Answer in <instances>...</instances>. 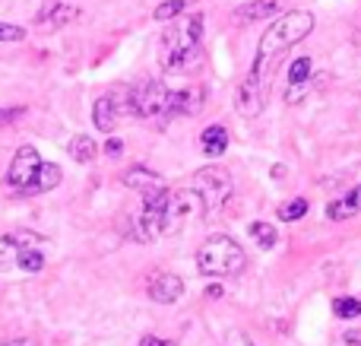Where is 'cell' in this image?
Segmentation results:
<instances>
[{
	"instance_id": "cell-1",
	"label": "cell",
	"mask_w": 361,
	"mask_h": 346,
	"mask_svg": "<svg viewBox=\"0 0 361 346\" xmlns=\"http://www.w3.org/2000/svg\"><path fill=\"white\" fill-rule=\"evenodd\" d=\"M203 61V16H178L171 19L162 38V70L165 73H187Z\"/></svg>"
},
{
	"instance_id": "cell-2",
	"label": "cell",
	"mask_w": 361,
	"mask_h": 346,
	"mask_svg": "<svg viewBox=\"0 0 361 346\" xmlns=\"http://www.w3.org/2000/svg\"><path fill=\"white\" fill-rule=\"evenodd\" d=\"M311 32H314V13H307V10H288V13H282V16H276V23H269V29L263 32V38H260L254 67L269 73V70L276 67V57H279L282 51H288L292 44H298L301 38H307Z\"/></svg>"
},
{
	"instance_id": "cell-3",
	"label": "cell",
	"mask_w": 361,
	"mask_h": 346,
	"mask_svg": "<svg viewBox=\"0 0 361 346\" xmlns=\"http://www.w3.org/2000/svg\"><path fill=\"white\" fill-rule=\"evenodd\" d=\"M247 254L231 235H209L197 251V270L203 277H235L244 270Z\"/></svg>"
},
{
	"instance_id": "cell-4",
	"label": "cell",
	"mask_w": 361,
	"mask_h": 346,
	"mask_svg": "<svg viewBox=\"0 0 361 346\" xmlns=\"http://www.w3.org/2000/svg\"><path fill=\"white\" fill-rule=\"evenodd\" d=\"M124 112L149 121L171 118V89L162 80H143L140 86L124 93Z\"/></svg>"
},
{
	"instance_id": "cell-5",
	"label": "cell",
	"mask_w": 361,
	"mask_h": 346,
	"mask_svg": "<svg viewBox=\"0 0 361 346\" xmlns=\"http://www.w3.org/2000/svg\"><path fill=\"white\" fill-rule=\"evenodd\" d=\"M190 188L197 191L200 201H203L206 216H219L225 210V203L231 201L235 184H231V175L225 169H219V165H206V169L193 172Z\"/></svg>"
},
{
	"instance_id": "cell-6",
	"label": "cell",
	"mask_w": 361,
	"mask_h": 346,
	"mask_svg": "<svg viewBox=\"0 0 361 346\" xmlns=\"http://www.w3.org/2000/svg\"><path fill=\"white\" fill-rule=\"evenodd\" d=\"M193 220H206V207L200 201V194L190 184L180 191H171L169 203H165V216H162V235H175L178 229H184Z\"/></svg>"
},
{
	"instance_id": "cell-7",
	"label": "cell",
	"mask_w": 361,
	"mask_h": 346,
	"mask_svg": "<svg viewBox=\"0 0 361 346\" xmlns=\"http://www.w3.org/2000/svg\"><path fill=\"white\" fill-rule=\"evenodd\" d=\"M267 95H269V73L250 64L247 76L241 80V86H238V95H235L238 112H241L244 118H257V114L267 108Z\"/></svg>"
},
{
	"instance_id": "cell-8",
	"label": "cell",
	"mask_w": 361,
	"mask_h": 346,
	"mask_svg": "<svg viewBox=\"0 0 361 346\" xmlns=\"http://www.w3.org/2000/svg\"><path fill=\"white\" fill-rule=\"evenodd\" d=\"M38 172H42V156H38L35 146L25 143V146H19L16 156H13L10 172H6V184H10L13 191H23V194H32Z\"/></svg>"
},
{
	"instance_id": "cell-9",
	"label": "cell",
	"mask_w": 361,
	"mask_h": 346,
	"mask_svg": "<svg viewBox=\"0 0 361 346\" xmlns=\"http://www.w3.org/2000/svg\"><path fill=\"white\" fill-rule=\"evenodd\" d=\"M76 19H80V6L67 4V0H48V4H44V10L38 13L35 25L42 32H51V29H63V25L76 23Z\"/></svg>"
},
{
	"instance_id": "cell-10",
	"label": "cell",
	"mask_w": 361,
	"mask_h": 346,
	"mask_svg": "<svg viewBox=\"0 0 361 346\" xmlns=\"http://www.w3.org/2000/svg\"><path fill=\"white\" fill-rule=\"evenodd\" d=\"M184 280L175 277V273H152L149 283H146V292H149L152 302H162V305H171L184 296Z\"/></svg>"
},
{
	"instance_id": "cell-11",
	"label": "cell",
	"mask_w": 361,
	"mask_h": 346,
	"mask_svg": "<svg viewBox=\"0 0 361 346\" xmlns=\"http://www.w3.org/2000/svg\"><path fill=\"white\" fill-rule=\"evenodd\" d=\"M282 10V0H250V4L238 6L235 13H231V19H235V25H247V23H263V19L276 16V13Z\"/></svg>"
},
{
	"instance_id": "cell-12",
	"label": "cell",
	"mask_w": 361,
	"mask_h": 346,
	"mask_svg": "<svg viewBox=\"0 0 361 346\" xmlns=\"http://www.w3.org/2000/svg\"><path fill=\"white\" fill-rule=\"evenodd\" d=\"M118 118H121L118 95H102V99H95V108H92V124L99 127L102 133H111L114 127H118Z\"/></svg>"
},
{
	"instance_id": "cell-13",
	"label": "cell",
	"mask_w": 361,
	"mask_h": 346,
	"mask_svg": "<svg viewBox=\"0 0 361 346\" xmlns=\"http://www.w3.org/2000/svg\"><path fill=\"white\" fill-rule=\"evenodd\" d=\"M203 99H206V93L200 86H187V89L171 93V118H175V114H197Z\"/></svg>"
},
{
	"instance_id": "cell-14",
	"label": "cell",
	"mask_w": 361,
	"mask_h": 346,
	"mask_svg": "<svg viewBox=\"0 0 361 346\" xmlns=\"http://www.w3.org/2000/svg\"><path fill=\"white\" fill-rule=\"evenodd\" d=\"M361 213V184L358 188H352L349 194L343 197V201H333L330 207H326V216L330 220H349V216H358Z\"/></svg>"
},
{
	"instance_id": "cell-15",
	"label": "cell",
	"mask_w": 361,
	"mask_h": 346,
	"mask_svg": "<svg viewBox=\"0 0 361 346\" xmlns=\"http://www.w3.org/2000/svg\"><path fill=\"white\" fill-rule=\"evenodd\" d=\"M200 146H203L206 156H222L228 150V131L225 124H209L203 133H200Z\"/></svg>"
},
{
	"instance_id": "cell-16",
	"label": "cell",
	"mask_w": 361,
	"mask_h": 346,
	"mask_svg": "<svg viewBox=\"0 0 361 346\" xmlns=\"http://www.w3.org/2000/svg\"><path fill=\"white\" fill-rule=\"evenodd\" d=\"M67 153L76 159V162L86 165V162H92V159L99 156V143H95L89 133H76V137L67 143Z\"/></svg>"
},
{
	"instance_id": "cell-17",
	"label": "cell",
	"mask_w": 361,
	"mask_h": 346,
	"mask_svg": "<svg viewBox=\"0 0 361 346\" xmlns=\"http://www.w3.org/2000/svg\"><path fill=\"white\" fill-rule=\"evenodd\" d=\"M247 232H250V239L257 241V248H260V251H273L276 241H279V232H276V226H269V222H263V220L250 222Z\"/></svg>"
},
{
	"instance_id": "cell-18",
	"label": "cell",
	"mask_w": 361,
	"mask_h": 346,
	"mask_svg": "<svg viewBox=\"0 0 361 346\" xmlns=\"http://www.w3.org/2000/svg\"><path fill=\"white\" fill-rule=\"evenodd\" d=\"M61 181H63L61 165L42 162V172H38V178H35V188H32V194H42V191H54Z\"/></svg>"
},
{
	"instance_id": "cell-19",
	"label": "cell",
	"mask_w": 361,
	"mask_h": 346,
	"mask_svg": "<svg viewBox=\"0 0 361 346\" xmlns=\"http://www.w3.org/2000/svg\"><path fill=\"white\" fill-rule=\"evenodd\" d=\"M124 184L127 188L146 191V188H152V184H159V175L156 172H149V169H143V165H133V169L124 175Z\"/></svg>"
},
{
	"instance_id": "cell-20",
	"label": "cell",
	"mask_w": 361,
	"mask_h": 346,
	"mask_svg": "<svg viewBox=\"0 0 361 346\" xmlns=\"http://www.w3.org/2000/svg\"><path fill=\"white\" fill-rule=\"evenodd\" d=\"M16 264H19V270H25V273H38L44 267V254L38 251V248H19L16 251Z\"/></svg>"
},
{
	"instance_id": "cell-21",
	"label": "cell",
	"mask_w": 361,
	"mask_h": 346,
	"mask_svg": "<svg viewBox=\"0 0 361 346\" xmlns=\"http://www.w3.org/2000/svg\"><path fill=\"white\" fill-rule=\"evenodd\" d=\"M307 210H311V201H307V197H292L288 203L279 207V220L295 222V220H301V216H307Z\"/></svg>"
},
{
	"instance_id": "cell-22",
	"label": "cell",
	"mask_w": 361,
	"mask_h": 346,
	"mask_svg": "<svg viewBox=\"0 0 361 346\" xmlns=\"http://www.w3.org/2000/svg\"><path fill=\"white\" fill-rule=\"evenodd\" d=\"M190 4L193 0H162V4L156 6V19L159 23H171V19H178Z\"/></svg>"
},
{
	"instance_id": "cell-23",
	"label": "cell",
	"mask_w": 361,
	"mask_h": 346,
	"mask_svg": "<svg viewBox=\"0 0 361 346\" xmlns=\"http://www.w3.org/2000/svg\"><path fill=\"white\" fill-rule=\"evenodd\" d=\"M333 315L343 318V321H349V318H358L361 315V302L352 296H339L336 302H333Z\"/></svg>"
},
{
	"instance_id": "cell-24",
	"label": "cell",
	"mask_w": 361,
	"mask_h": 346,
	"mask_svg": "<svg viewBox=\"0 0 361 346\" xmlns=\"http://www.w3.org/2000/svg\"><path fill=\"white\" fill-rule=\"evenodd\" d=\"M314 73V61L311 57H298V61H292V67H288V83H307Z\"/></svg>"
},
{
	"instance_id": "cell-25",
	"label": "cell",
	"mask_w": 361,
	"mask_h": 346,
	"mask_svg": "<svg viewBox=\"0 0 361 346\" xmlns=\"http://www.w3.org/2000/svg\"><path fill=\"white\" fill-rule=\"evenodd\" d=\"M29 114V108H23V105H16V108H0V131L4 127H16L19 121Z\"/></svg>"
},
{
	"instance_id": "cell-26",
	"label": "cell",
	"mask_w": 361,
	"mask_h": 346,
	"mask_svg": "<svg viewBox=\"0 0 361 346\" xmlns=\"http://www.w3.org/2000/svg\"><path fill=\"white\" fill-rule=\"evenodd\" d=\"M16 241L13 239H0V270H6V267L13 264V261H16Z\"/></svg>"
},
{
	"instance_id": "cell-27",
	"label": "cell",
	"mask_w": 361,
	"mask_h": 346,
	"mask_svg": "<svg viewBox=\"0 0 361 346\" xmlns=\"http://www.w3.org/2000/svg\"><path fill=\"white\" fill-rule=\"evenodd\" d=\"M19 38H25V29H23V25L0 23V42H19Z\"/></svg>"
},
{
	"instance_id": "cell-28",
	"label": "cell",
	"mask_w": 361,
	"mask_h": 346,
	"mask_svg": "<svg viewBox=\"0 0 361 346\" xmlns=\"http://www.w3.org/2000/svg\"><path fill=\"white\" fill-rule=\"evenodd\" d=\"M307 93V83H288V89H286V102L288 105H298L301 102V95Z\"/></svg>"
},
{
	"instance_id": "cell-29",
	"label": "cell",
	"mask_w": 361,
	"mask_h": 346,
	"mask_svg": "<svg viewBox=\"0 0 361 346\" xmlns=\"http://www.w3.org/2000/svg\"><path fill=\"white\" fill-rule=\"evenodd\" d=\"M225 346H257L250 337H244V334H238V330H231L228 337H225Z\"/></svg>"
},
{
	"instance_id": "cell-30",
	"label": "cell",
	"mask_w": 361,
	"mask_h": 346,
	"mask_svg": "<svg viewBox=\"0 0 361 346\" xmlns=\"http://www.w3.org/2000/svg\"><path fill=\"white\" fill-rule=\"evenodd\" d=\"M121 153H124V143H121L118 137H111V140H105V156H111V159H118Z\"/></svg>"
},
{
	"instance_id": "cell-31",
	"label": "cell",
	"mask_w": 361,
	"mask_h": 346,
	"mask_svg": "<svg viewBox=\"0 0 361 346\" xmlns=\"http://www.w3.org/2000/svg\"><path fill=\"white\" fill-rule=\"evenodd\" d=\"M222 296H225V290H222L219 283H209V286H206V299H222Z\"/></svg>"
},
{
	"instance_id": "cell-32",
	"label": "cell",
	"mask_w": 361,
	"mask_h": 346,
	"mask_svg": "<svg viewBox=\"0 0 361 346\" xmlns=\"http://www.w3.org/2000/svg\"><path fill=\"white\" fill-rule=\"evenodd\" d=\"M140 346H171V343L162 340V337H143V340H140Z\"/></svg>"
},
{
	"instance_id": "cell-33",
	"label": "cell",
	"mask_w": 361,
	"mask_h": 346,
	"mask_svg": "<svg viewBox=\"0 0 361 346\" xmlns=\"http://www.w3.org/2000/svg\"><path fill=\"white\" fill-rule=\"evenodd\" d=\"M0 346H35L32 340H23V337H16V340H4Z\"/></svg>"
},
{
	"instance_id": "cell-34",
	"label": "cell",
	"mask_w": 361,
	"mask_h": 346,
	"mask_svg": "<svg viewBox=\"0 0 361 346\" xmlns=\"http://www.w3.org/2000/svg\"><path fill=\"white\" fill-rule=\"evenodd\" d=\"M273 178H286V165H273Z\"/></svg>"
}]
</instances>
